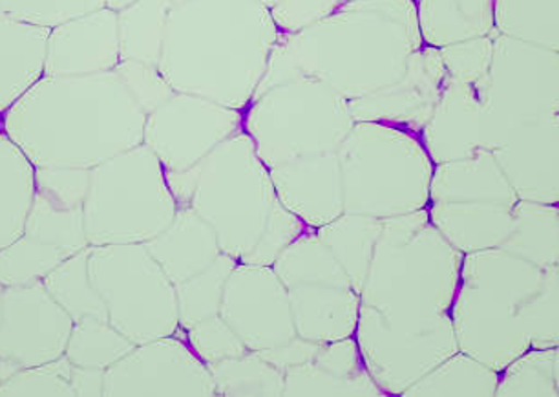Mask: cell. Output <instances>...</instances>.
<instances>
[{"mask_svg": "<svg viewBox=\"0 0 559 397\" xmlns=\"http://www.w3.org/2000/svg\"><path fill=\"white\" fill-rule=\"evenodd\" d=\"M121 61L118 12L99 8L50 28L45 75H90L112 72Z\"/></svg>", "mask_w": 559, "mask_h": 397, "instance_id": "6", "label": "cell"}, {"mask_svg": "<svg viewBox=\"0 0 559 397\" xmlns=\"http://www.w3.org/2000/svg\"><path fill=\"white\" fill-rule=\"evenodd\" d=\"M19 366L10 363L7 359L0 358V383H4V381L13 374V372H17Z\"/></svg>", "mask_w": 559, "mask_h": 397, "instance_id": "17", "label": "cell"}, {"mask_svg": "<svg viewBox=\"0 0 559 397\" xmlns=\"http://www.w3.org/2000/svg\"><path fill=\"white\" fill-rule=\"evenodd\" d=\"M50 28L0 13V118L45 78Z\"/></svg>", "mask_w": 559, "mask_h": 397, "instance_id": "7", "label": "cell"}, {"mask_svg": "<svg viewBox=\"0 0 559 397\" xmlns=\"http://www.w3.org/2000/svg\"><path fill=\"white\" fill-rule=\"evenodd\" d=\"M163 176V163L143 143L90 168L84 198L90 246L146 244L159 235L173 214Z\"/></svg>", "mask_w": 559, "mask_h": 397, "instance_id": "2", "label": "cell"}, {"mask_svg": "<svg viewBox=\"0 0 559 397\" xmlns=\"http://www.w3.org/2000/svg\"><path fill=\"white\" fill-rule=\"evenodd\" d=\"M88 269L108 323L134 345L159 339L173 330L167 277L145 244L92 246Z\"/></svg>", "mask_w": 559, "mask_h": 397, "instance_id": "3", "label": "cell"}, {"mask_svg": "<svg viewBox=\"0 0 559 397\" xmlns=\"http://www.w3.org/2000/svg\"><path fill=\"white\" fill-rule=\"evenodd\" d=\"M72 364L64 355L50 363L24 366L0 383V397H72Z\"/></svg>", "mask_w": 559, "mask_h": 397, "instance_id": "13", "label": "cell"}, {"mask_svg": "<svg viewBox=\"0 0 559 397\" xmlns=\"http://www.w3.org/2000/svg\"><path fill=\"white\" fill-rule=\"evenodd\" d=\"M90 253H92V246L73 253L43 280L48 293L72 317V320L83 319V317L107 319V310L102 296L90 279Z\"/></svg>", "mask_w": 559, "mask_h": 397, "instance_id": "9", "label": "cell"}, {"mask_svg": "<svg viewBox=\"0 0 559 397\" xmlns=\"http://www.w3.org/2000/svg\"><path fill=\"white\" fill-rule=\"evenodd\" d=\"M103 7L105 0H0V13L45 28H56Z\"/></svg>", "mask_w": 559, "mask_h": 397, "instance_id": "14", "label": "cell"}, {"mask_svg": "<svg viewBox=\"0 0 559 397\" xmlns=\"http://www.w3.org/2000/svg\"><path fill=\"white\" fill-rule=\"evenodd\" d=\"M90 168L35 167V190L23 235L78 253L88 247L84 198Z\"/></svg>", "mask_w": 559, "mask_h": 397, "instance_id": "5", "label": "cell"}, {"mask_svg": "<svg viewBox=\"0 0 559 397\" xmlns=\"http://www.w3.org/2000/svg\"><path fill=\"white\" fill-rule=\"evenodd\" d=\"M72 392L75 397H105V370L73 366Z\"/></svg>", "mask_w": 559, "mask_h": 397, "instance_id": "16", "label": "cell"}, {"mask_svg": "<svg viewBox=\"0 0 559 397\" xmlns=\"http://www.w3.org/2000/svg\"><path fill=\"white\" fill-rule=\"evenodd\" d=\"M72 253L61 247L21 235L10 246L0 249V284L26 285L43 282L46 275L67 260Z\"/></svg>", "mask_w": 559, "mask_h": 397, "instance_id": "12", "label": "cell"}, {"mask_svg": "<svg viewBox=\"0 0 559 397\" xmlns=\"http://www.w3.org/2000/svg\"><path fill=\"white\" fill-rule=\"evenodd\" d=\"M2 291H4V285L0 284V314H2Z\"/></svg>", "mask_w": 559, "mask_h": 397, "instance_id": "19", "label": "cell"}, {"mask_svg": "<svg viewBox=\"0 0 559 397\" xmlns=\"http://www.w3.org/2000/svg\"><path fill=\"white\" fill-rule=\"evenodd\" d=\"M116 326L103 317H83L73 320L64 358L73 366L107 370L134 348Z\"/></svg>", "mask_w": 559, "mask_h": 397, "instance_id": "11", "label": "cell"}, {"mask_svg": "<svg viewBox=\"0 0 559 397\" xmlns=\"http://www.w3.org/2000/svg\"><path fill=\"white\" fill-rule=\"evenodd\" d=\"M146 114L118 73L40 78L0 118L35 167L94 168L143 141Z\"/></svg>", "mask_w": 559, "mask_h": 397, "instance_id": "1", "label": "cell"}, {"mask_svg": "<svg viewBox=\"0 0 559 397\" xmlns=\"http://www.w3.org/2000/svg\"><path fill=\"white\" fill-rule=\"evenodd\" d=\"M114 72L123 81L130 95L134 97L138 107L148 116L154 108L163 103V81L156 78L152 65L138 61H119Z\"/></svg>", "mask_w": 559, "mask_h": 397, "instance_id": "15", "label": "cell"}, {"mask_svg": "<svg viewBox=\"0 0 559 397\" xmlns=\"http://www.w3.org/2000/svg\"><path fill=\"white\" fill-rule=\"evenodd\" d=\"M34 190V163L0 129V249L23 235Z\"/></svg>", "mask_w": 559, "mask_h": 397, "instance_id": "8", "label": "cell"}, {"mask_svg": "<svg viewBox=\"0 0 559 397\" xmlns=\"http://www.w3.org/2000/svg\"><path fill=\"white\" fill-rule=\"evenodd\" d=\"M163 0H135L118 12L121 61L156 65L162 57L165 32Z\"/></svg>", "mask_w": 559, "mask_h": 397, "instance_id": "10", "label": "cell"}, {"mask_svg": "<svg viewBox=\"0 0 559 397\" xmlns=\"http://www.w3.org/2000/svg\"><path fill=\"white\" fill-rule=\"evenodd\" d=\"M135 0H105V8L114 10V12H121L123 8L130 7Z\"/></svg>", "mask_w": 559, "mask_h": 397, "instance_id": "18", "label": "cell"}, {"mask_svg": "<svg viewBox=\"0 0 559 397\" xmlns=\"http://www.w3.org/2000/svg\"><path fill=\"white\" fill-rule=\"evenodd\" d=\"M73 320L43 282L4 285L0 314V358L19 369L64 355Z\"/></svg>", "mask_w": 559, "mask_h": 397, "instance_id": "4", "label": "cell"}]
</instances>
